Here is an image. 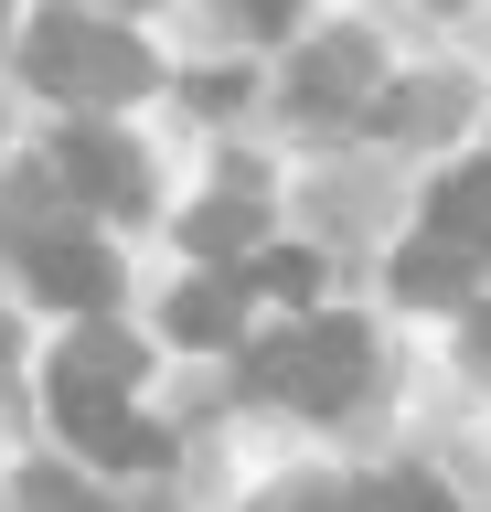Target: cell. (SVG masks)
I'll return each instance as SVG.
<instances>
[{"instance_id": "1", "label": "cell", "mask_w": 491, "mask_h": 512, "mask_svg": "<svg viewBox=\"0 0 491 512\" xmlns=\"http://www.w3.org/2000/svg\"><path fill=\"white\" fill-rule=\"evenodd\" d=\"M363 374H374V342H363L353 320H289L278 342L246 352V384H257V395H278V406H299V416L353 406Z\"/></svg>"}, {"instance_id": "2", "label": "cell", "mask_w": 491, "mask_h": 512, "mask_svg": "<svg viewBox=\"0 0 491 512\" xmlns=\"http://www.w3.org/2000/svg\"><path fill=\"white\" fill-rule=\"evenodd\" d=\"M33 86L75 96V107H107V96L150 86V54H139L118 22H97V11H43L33 22Z\"/></svg>"}, {"instance_id": "3", "label": "cell", "mask_w": 491, "mask_h": 512, "mask_svg": "<svg viewBox=\"0 0 491 512\" xmlns=\"http://www.w3.org/2000/svg\"><path fill=\"white\" fill-rule=\"evenodd\" d=\"M129 384H86V374H54V416H65V438L86 448V459H118V470H150L161 459V427H139L129 406H118Z\"/></svg>"}, {"instance_id": "4", "label": "cell", "mask_w": 491, "mask_h": 512, "mask_svg": "<svg viewBox=\"0 0 491 512\" xmlns=\"http://www.w3.org/2000/svg\"><path fill=\"white\" fill-rule=\"evenodd\" d=\"M353 96H374V43H363V32H331V43H310V54L289 64V107L310 128H331Z\"/></svg>"}, {"instance_id": "5", "label": "cell", "mask_w": 491, "mask_h": 512, "mask_svg": "<svg viewBox=\"0 0 491 512\" xmlns=\"http://www.w3.org/2000/svg\"><path fill=\"white\" fill-rule=\"evenodd\" d=\"M65 182L86 192V203H118V214H139V203H150L139 150H129V139H107V128H75V139H65Z\"/></svg>"}, {"instance_id": "6", "label": "cell", "mask_w": 491, "mask_h": 512, "mask_svg": "<svg viewBox=\"0 0 491 512\" xmlns=\"http://www.w3.org/2000/svg\"><path fill=\"white\" fill-rule=\"evenodd\" d=\"M107 288H118V267H107L97 246H75V235H43V246H33V299H54V310H97Z\"/></svg>"}, {"instance_id": "7", "label": "cell", "mask_w": 491, "mask_h": 512, "mask_svg": "<svg viewBox=\"0 0 491 512\" xmlns=\"http://www.w3.org/2000/svg\"><path fill=\"white\" fill-rule=\"evenodd\" d=\"M470 278H481V246H459V235H438V224L395 256V288H406V299H427V310H438V299H459Z\"/></svg>"}, {"instance_id": "8", "label": "cell", "mask_w": 491, "mask_h": 512, "mask_svg": "<svg viewBox=\"0 0 491 512\" xmlns=\"http://www.w3.org/2000/svg\"><path fill=\"white\" fill-rule=\"evenodd\" d=\"M459 107H470V86H449V75H417V86H395L385 107H374V128H395V139H438Z\"/></svg>"}, {"instance_id": "9", "label": "cell", "mask_w": 491, "mask_h": 512, "mask_svg": "<svg viewBox=\"0 0 491 512\" xmlns=\"http://www.w3.org/2000/svg\"><path fill=\"white\" fill-rule=\"evenodd\" d=\"M427 224H438V235H459V246H481V256H491V160H470L459 182H438V203H427Z\"/></svg>"}, {"instance_id": "10", "label": "cell", "mask_w": 491, "mask_h": 512, "mask_svg": "<svg viewBox=\"0 0 491 512\" xmlns=\"http://www.w3.org/2000/svg\"><path fill=\"white\" fill-rule=\"evenodd\" d=\"M54 374H86V384H139V342H129V331H75Z\"/></svg>"}, {"instance_id": "11", "label": "cell", "mask_w": 491, "mask_h": 512, "mask_svg": "<svg viewBox=\"0 0 491 512\" xmlns=\"http://www.w3.org/2000/svg\"><path fill=\"white\" fill-rule=\"evenodd\" d=\"M171 331H182V342H225L235 331V278H193L171 299Z\"/></svg>"}, {"instance_id": "12", "label": "cell", "mask_w": 491, "mask_h": 512, "mask_svg": "<svg viewBox=\"0 0 491 512\" xmlns=\"http://www.w3.org/2000/svg\"><path fill=\"white\" fill-rule=\"evenodd\" d=\"M246 235H257V192H225V203L193 214V256H235Z\"/></svg>"}, {"instance_id": "13", "label": "cell", "mask_w": 491, "mask_h": 512, "mask_svg": "<svg viewBox=\"0 0 491 512\" xmlns=\"http://www.w3.org/2000/svg\"><path fill=\"white\" fill-rule=\"evenodd\" d=\"M246 278H257L267 299H310V288H321V267H310V256L289 246V256H257V267H246Z\"/></svg>"}, {"instance_id": "14", "label": "cell", "mask_w": 491, "mask_h": 512, "mask_svg": "<svg viewBox=\"0 0 491 512\" xmlns=\"http://www.w3.org/2000/svg\"><path fill=\"white\" fill-rule=\"evenodd\" d=\"M22 512H107V502H97V491H75L65 470H33V480H22Z\"/></svg>"}, {"instance_id": "15", "label": "cell", "mask_w": 491, "mask_h": 512, "mask_svg": "<svg viewBox=\"0 0 491 512\" xmlns=\"http://www.w3.org/2000/svg\"><path fill=\"white\" fill-rule=\"evenodd\" d=\"M235 11H246V22H257V32H278V22H289V11H299V0H235Z\"/></svg>"}, {"instance_id": "16", "label": "cell", "mask_w": 491, "mask_h": 512, "mask_svg": "<svg viewBox=\"0 0 491 512\" xmlns=\"http://www.w3.org/2000/svg\"><path fill=\"white\" fill-rule=\"evenodd\" d=\"M481 352H491V310H481Z\"/></svg>"}, {"instance_id": "17", "label": "cell", "mask_w": 491, "mask_h": 512, "mask_svg": "<svg viewBox=\"0 0 491 512\" xmlns=\"http://www.w3.org/2000/svg\"><path fill=\"white\" fill-rule=\"evenodd\" d=\"M0 352H11V331H0Z\"/></svg>"}, {"instance_id": "18", "label": "cell", "mask_w": 491, "mask_h": 512, "mask_svg": "<svg viewBox=\"0 0 491 512\" xmlns=\"http://www.w3.org/2000/svg\"><path fill=\"white\" fill-rule=\"evenodd\" d=\"M0 11H11V0H0Z\"/></svg>"}]
</instances>
